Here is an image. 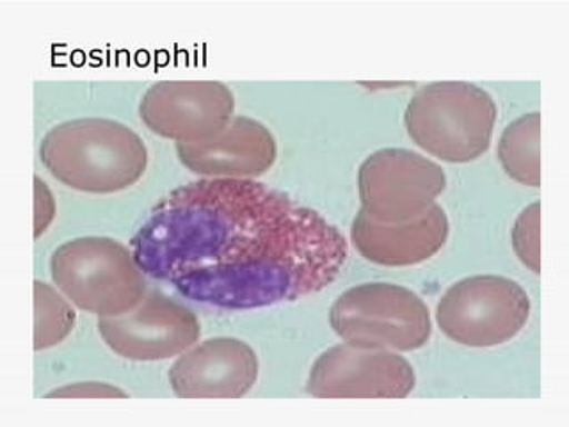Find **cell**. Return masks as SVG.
<instances>
[{
  "mask_svg": "<svg viewBox=\"0 0 569 427\" xmlns=\"http://www.w3.org/2000/svg\"><path fill=\"white\" fill-rule=\"evenodd\" d=\"M142 272L192 301L260 308L319 292L347 260L342 231L266 183L207 178L178 187L133 236Z\"/></svg>",
  "mask_w": 569,
  "mask_h": 427,
  "instance_id": "obj_1",
  "label": "cell"
},
{
  "mask_svg": "<svg viewBox=\"0 0 569 427\" xmlns=\"http://www.w3.org/2000/svg\"><path fill=\"white\" fill-rule=\"evenodd\" d=\"M41 162L71 189L116 192L144 175V141L127 125L103 118L64 121L41 139Z\"/></svg>",
  "mask_w": 569,
  "mask_h": 427,
  "instance_id": "obj_2",
  "label": "cell"
},
{
  "mask_svg": "<svg viewBox=\"0 0 569 427\" xmlns=\"http://www.w3.org/2000/svg\"><path fill=\"white\" fill-rule=\"evenodd\" d=\"M493 97L470 82H432L406 109L409 138L427 153L465 165L488 151L497 121Z\"/></svg>",
  "mask_w": 569,
  "mask_h": 427,
  "instance_id": "obj_3",
  "label": "cell"
},
{
  "mask_svg": "<svg viewBox=\"0 0 569 427\" xmlns=\"http://www.w3.org/2000/svg\"><path fill=\"white\" fill-rule=\"evenodd\" d=\"M53 284L80 310L120 316L142 299L144 280L120 240L82 237L59 246L50 260Z\"/></svg>",
  "mask_w": 569,
  "mask_h": 427,
  "instance_id": "obj_4",
  "label": "cell"
},
{
  "mask_svg": "<svg viewBox=\"0 0 569 427\" xmlns=\"http://www.w3.org/2000/svg\"><path fill=\"white\" fill-rule=\"evenodd\" d=\"M335 334L365 349L415 351L429 342L431 311L413 290L396 284H361L338 296L329 310Z\"/></svg>",
  "mask_w": 569,
  "mask_h": 427,
  "instance_id": "obj_5",
  "label": "cell"
},
{
  "mask_svg": "<svg viewBox=\"0 0 569 427\" xmlns=\"http://www.w3.org/2000/svg\"><path fill=\"white\" fill-rule=\"evenodd\" d=\"M530 317V298L506 276L479 275L450 285L436 307V322L450 340L493 347L520 334Z\"/></svg>",
  "mask_w": 569,
  "mask_h": 427,
  "instance_id": "obj_6",
  "label": "cell"
},
{
  "mask_svg": "<svg viewBox=\"0 0 569 427\" xmlns=\"http://www.w3.org/2000/svg\"><path fill=\"white\" fill-rule=\"evenodd\" d=\"M445 187L443 168L406 148L373 151L358 173L361 210L381 222H405L422 216Z\"/></svg>",
  "mask_w": 569,
  "mask_h": 427,
  "instance_id": "obj_7",
  "label": "cell"
},
{
  "mask_svg": "<svg viewBox=\"0 0 569 427\" xmlns=\"http://www.w3.org/2000/svg\"><path fill=\"white\" fill-rule=\"evenodd\" d=\"M415 385L413 365L405 356L346 342L317 358L307 391L319 399H405Z\"/></svg>",
  "mask_w": 569,
  "mask_h": 427,
  "instance_id": "obj_8",
  "label": "cell"
},
{
  "mask_svg": "<svg viewBox=\"0 0 569 427\" xmlns=\"http://www.w3.org/2000/svg\"><path fill=\"white\" fill-rule=\"evenodd\" d=\"M98 331L112 351L127 360H168L198 342L201 326L194 311L162 292L120 316L100 317Z\"/></svg>",
  "mask_w": 569,
  "mask_h": 427,
  "instance_id": "obj_9",
  "label": "cell"
},
{
  "mask_svg": "<svg viewBox=\"0 0 569 427\" xmlns=\"http://www.w3.org/2000/svg\"><path fill=\"white\" fill-rule=\"evenodd\" d=\"M236 111L231 89L218 80H162L150 86L139 116L148 129L177 142L212 138Z\"/></svg>",
  "mask_w": 569,
  "mask_h": 427,
  "instance_id": "obj_10",
  "label": "cell"
},
{
  "mask_svg": "<svg viewBox=\"0 0 569 427\" xmlns=\"http://www.w3.org/2000/svg\"><path fill=\"white\" fill-rule=\"evenodd\" d=\"M257 379V352L239 338H209L169 369V385L182 399H239Z\"/></svg>",
  "mask_w": 569,
  "mask_h": 427,
  "instance_id": "obj_11",
  "label": "cell"
},
{
  "mask_svg": "<svg viewBox=\"0 0 569 427\" xmlns=\"http://www.w3.org/2000/svg\"><path fill=\"white\" fill-rule=\"evenodd\" d=\"M177 151L192 173L213 178L258 177L278 157L271 130L249 116H233L221 132L203 141L178 142Z\"/></svg>",
  "mask_w": 569,
  "mask_h": 427,
  "instance_id": "obj_12",
  "label": "cell"
},
{
  "mask_svg": "<svg viewBox=\"0 0 569 427\" xmlns=\"http://www.w3.org/2000/svg\"><path fill=\"white\" fill-rule=\"evenodd\" d=\"M449 218L440 205L405 222H381L363 210L352 221L355 248L369 262L388 267L417 266L435 257L449 239Z\"/></svg>",
  "mask_w": 569,
  "mask_h": 427,
  "instance_id": "obj_13",
  "label": "cell"
},
{
  "mask_svg": "<svg viewBox=\"0 0 569 427\" xmlns=\"http://www.w3.org/2000/svg\"><path fill=\"white\" fill-rule=\"evenodd\" d=\"M497 153L512 180L523 186H541V115L529 112L507 125Z\"/></svg>",
  "mask_w": 569,
  "mask_h": 427,
  "instance_id": "obj_14",
  "label": "cell"
},
{
  "mask_svg": "<svg viewBox=\"0 0 569 427\" xmlns=\"http://www.w3.org/2000/svg\"><path fill=\"white\" fill-rule=\"evenodd\" d=\"M76 310L61 294L43 281H34L36 351L61 344L76 328Z\"/></svg>",
  "mask_w": 569,
  "mask_h": 427,
  "instance_id": "obj_15",
  "label": "cell"
},
{
  "mask_svg": "<svg viewBox=\"0 0 569 427\" xmlns=\"http://www.w3.org/2000/svg\"><path fill=\"white\" fill-rule=\"evenodd\" d=\"M541 203L533 201L521 210L512 227V248L523 266L539 275L541 272Z\"/></svg>",
  "mask_w": 569,
  "mask_h": 427,
  "instance_id": "obj_16",
  "label": "cell"
},
{
  "mask_svg": "<svg viewBox=\"0 0 569 427\" xmlns=\"http://www.w3.org/2000/svg\"><path fill=\"white\" fill-rule=\"evenodd\" d=\"M34 237L38 239L56 216V200L40 177H34Z\"/></svg>",
  "mask_w": 569,
  "mask_h": 427,
  "instance_id": "obj_17",
  "label": "cell"
},
{
  "mask_svg": "<svg viewBox=\"0 0 569 427\" xmlns=\"http://www.w3.org/2000/svg\"><path fill=\"white\" fill-rule=\"evenodd\" d=\"M44 397L47 399H52V397H93V399L100 397V399H107V397H127V394L107 383H77V385H67L59 390L56 388Z\"/></svg>",
  "mask_w": 569,
  "mask_h": 427,
  "instance_id": "obj_18",
  "label": "cell"
}]
</instances>
